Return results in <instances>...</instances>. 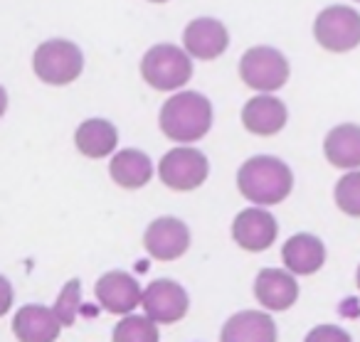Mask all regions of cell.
Listing matches in <instances>:
<instances>
[{
  "label": "cell",
  "mask_w": 360,
  "mask_h": 342,
  "mask_svg": "<svg viewBox=\"0 0 360 342\" xmlns=\"http://www.w3.org/2000/svg\"><path fill=\"white\" fill-rule=\"evenodd\" d=\"M212 101L200 91H175L158 114V126L163 136L173 143L191 145L205 138L212 129Z\"/></svg>",
  "instance_id": "obj_1"
},
{
  "label": "cell",
  "mask_w": 360,
  "mask_h": 342,
  "mask_svg": "<svg viewBox=\"0 0 360 342\" xmlns=\"http://www.w3.org/2000/svg\"><path fill=\"white\" fill-rule=\"evenodd\" d=\"M237 188L247 202L271 207L291 195L294 173L276 155H255L237 170Z\"/></svg>",
  "instance_id": "obj_2"
},
{
  "label": "cell",
  "mask_w": 360,
  "mask_h": 342,
  "mask_svg": "<svg viewBox=\"0 0 360 342\" xmlns=\"http://www.w3.org/2000/svg\"><path fill=\"white\" fill-rule=\"evenodd\" d=\"M141 77L155 91H180L193 77V57L186 47L160 42L143 55Z\"/></svg>",
  "instance_id": "obj_3"
},
{
  "label": "cell",
  "mask_w": 360,
  "mask_h": 342,
  "mask_svg": "<svg viewBox=\"0 0 360 342\" xmlns=\"http://www.w3.org/2000/svg\"><path fill=\"white\" fill-rule=\"evenodd\" d=\"M32 70L40 81L50 86H67L77 81L84 72V55L79 45L62 37H52L37 45L32 55Z\"/></svg>",
  "instance_id": "obj_4"
},
{
  "label": "cell",
  "mask_w": 360,
  "mask_h": 342,
  "mask_svg": "<svg viewBox=\"0 0 360 342\" xmlns=\"http://www.w3.org/2000/svg\"><path fill=\"white\" fill-rule=\"evenodd\" d=\"M291 67L286 57L274 47H252L240 60V77L250 89L259 94H274L289 81Z\"/></svg>",
  "instance_id": "obj_5"
},
{
  "label": "cell",
  "mask_w": 360,
  "mask_h": 342,
  "mask_svg": "<svg viewBox=\"0 0 360 342\" xmlns=\"http://www.w3.org/2000/svg\"><path fill=\"white\" fill-rule=\"evenodd\" d=\"M210 175V163L205 153L198 148L180 143L178 148L168 150L158 163V178L168 190L175 192H191L198 190Z\"/></svg>",
  "instance_id": "obj_6"
},
{
  "label": "cell",
  "mask_w": 360,
  "mask_h": 342,
  "mask_svg": "<svg viewBox=\"0 0 360 342\" xmlns=\"http://www.w3.org/2000/svg\"><path fill=\"white\" fill-rule=\"evenodd\" d=\"M314 37L326 52L343 55L360 45V13L348 6H330L319 13Z\"/></svg>",
  "instance_id": "obj_7"
},
{
  "label": "cell",
  "mask_w": 360,
  "mask_h": 342,
  "mask_svg": "<svg viewBox=\"0 0 360 342\" xmlns=\"http://www.w3.org/2000/svg\"><path fill=\"white\" fill-rule=\"evenodd\" d=\"M141 308L148 317H153L158 325H173V322L183 320L191 308V298H188L186 288L178 281L170 278H158V281L148 283L143 288V301Z\"/></svg>",
  "instance_id": "obj_8"
},
{
  "label": "cell",
  "mask_w": 360,
  "mask_h": 342,
  "mask_svg": "<svg viewBox=\"0 0 360 342\" xmlns=\"http://www.w3.org/2000/svg\"><path fill=\"white\" fill-rule=\"evenodd\" d=\"M279 234V224L276 217L262 204H252V207L242 209L232 222V239L240 249L252 254L266 251L271 244L276 242Z\"/></svg>",
  "instance_id": "obj_9"
},
{
  "label": "cell",
  "mask_w": 360,
  "mask_h": 342,
  "mask_svg": "<svg viewBox=\"0 0 360 342\" xmlns=\"http://www.w3.org/2000/svg\"><path fill=\"white\" fill-rule=\"evenodd\" d=\"M94 301L101 310L111 315H129L143 301V288L131 273L126 271H109L96 281Z\"/></svg>",
  "instance_id": "obj_10"
},
{
  "label": "cell",
  "mask_w": 360,
  "mask_h": 342,
  "mask_svg": "<svg viewBox=\"0 0 360 342\" xmlns=\"http://www.w3.org/2000/svg\"><path fill=\"white\" fill-rule=\"evenodd\" d=\"M143 246L155 261H175L191 249V229L178 217H158L146 229Z\"/></svg>",
  "instance_id": "obj_11"
},
{
  "label": "cell",
  "mask_w": 360,
  "mask_h": 342,
  "mask_svg": "<svg viewBox=\"0 0 360 342\" xmlns=\"http://www.w3.org/2000/svg\"><path fill=\"white\" fill-rule=\"evenodd\" d=\"M183 47L193 60L212 62L230 47V32L217 18H195L183 32Z\"/></svg>",
  "instance_id": "obj_12"
},
{
  "label": "cell",
  "mask_w": 360,
  "mask_h": 342,
  "mask_svg": "<svg viewBox=\"0 0 360 342\" xmlns=\"http://www.w3.org/2000/svg\"><path fill=\"white\" fill-rule=\"evenodd\" d=\"M255 298L264 310L281 313L289 310L296 301H299V283H296V273L289 268H262L255 278Z\"/></svg>",
  "instance_id": "obj_13"
},
{
  "label": "cell",
  "mask_w": 360,
  "mask_h": 342,
  "mask_svg": "<svg viewBox=\"0 0 360 342\" xmlns=\"http://www.w3.org/2000/svg\"><path fill=\"white\" fill-rule=\"evenodd\" d=\"M62 327L65 325L57 317L55 308L37 305V303L22 305L13 317V332L22 342H52L60 337Z\"/></svg>",
  "instance_id": "obj_14"
},
{
  "label": "cell",
  "mask_w": 360,
  "mask_h": 342,
  "mask_svg": "<svg viewBox=\"0 0 360 342\" xmlns=\"http://www.w3.org/2000/svg\"><path fill=\"white\" fill-rule=\"evenodd\" d=\"M289 121L284 101L276 99L274 94H259L250 99L242 109V126L252 136H276Z\"/></svg>",
  "instance_id": "obj_15"
},
{
  "label": "cell",
  "mask_w": 360,
  "mask_h": 342,
  "mask_svg": "<svg viewBox=\"0 0 360 342\" xmlns=\"http://www.w3.org/2000/svg\"><path fill=\"white\" fill-rule=\"evenodd\" d=\"M222 342H274L279 340V330L269 313L242 310L232 315L222 325Z\"/></svg>",
  "instance_id": "obj_16"
},
{
  "label": "cell",
  "mask_w": 360,
  "mask_h": 342,
  "mask_svg": "<svg viewBox=\"0 0 360 342\" xmlns=\"http://www.w3.org/2000/svg\"><path fill=\"white\" fill-rule=\"evenodd\" d=\"M281 261L296 276H311L326 263V246L314 234H296L281 246Z\"/></svg>",
  "instance_id": "obj_17"
},
{
  "label": "cell",
  "mask_w": 360,
  "mask_h": 342,
  "mask_svg": "<svg viewBox=\"0 0 360 342\" xmlns=\"http://www.w3.org/2000/svg\"><path fill=\"white\" fill-rule=\"evenodd\" d=\"M109 175L119 188L124 190H141L153 178V160L136 148H124L111 155Z\"/></svg>",
  "instance_id": "obj_18"
},
{
  "label": "cell",
  "mask_w": 360,
  "mask_h": 342,
  "mask_svg": "<svg viewBox=\"0 0 360 342\" xmlns=\"http://www.w3.org/2000/svg\"><path fill=\"white\" fill-rule=\"evenodd\" d=\"M75 145L84 158L99 160L116 153L119 145V131L106 119H86L75 131Z\"/></svg>",
  "instance_id": "obj_19"
},
{
  "label": "cell",
  "mask_w": 360,
  "mask_h": 342,
  "mask_svg": "<svg viewBox=\"0 0 360 342\" xmlns=\"http://www.w3.org/2000/svg\"><path fill=\"white\" fill-rule=\"evenodd\" d=\"M323 155L338 170L360 168V126L340 124L328 131L323 140Z\"/></svg>",
  "instance_id": "obj_20"
},
{
  "label": "cell",
  "mask_w": 360,
  "mask_h": 342,
  "mask_svg": "<svg viewBox=\"0 0 360 342\" xmlns=\"http://www.w3.org/2000/svg\"><path fill=\"white\" fill-rule=\"evenodd\" d=\"M114 342H158L160 332H158V322L153 317L143 315H124V320L114 327Z\"/></svg>",
  "instance_id": "obj_21"
},
{
  "label": "cell",
  "mask_w": 360,
  "mask_h": 342,
  "mask_svg": "<svg viewBox=\"0 0 360 342\" xmlns=\"http://www.w3.org/2000/svg\"><path fill=\"white\" fill-rule=\"evenodd\" d=\"M335 207L348 217H360V168L345 170L343 178L333 188Z\"/></svg>",
  "instance_id": "obj_22"
},
{
  "label": "cell",
  "mask_w": 360,
  "mask_h": 342,
  "mask_svg": "<svg viewBox=\"0 0 360 342\" xmlns=\"http://www.w3.org/2000/svg\"><path fill=\"white\" fill-rule=\"evenodd\" d=\"M55 313L60 317V322L65 327H72L79 317V308H82V283L79 278H72L62 286L60 296L55 301Z\"/></svg>",
  "instance_id": "obj_23"
},
{
  "label": "cell",
  "mask_w": 360,
  "mask_h": 342,
  "mask_svg": "<svg viewBox=\"0 0 360 342\" xmlns=\"http://www.w3.org/2000/svg\"><path fill=\"white\" fill-rule=\"evenodd\" d=\"M319 340H328V342H348V332L340 330L335 325H321V327H314V330L306 335V342H319Z\"/></svg>",
  "instance_id": "obj_24"
},
{
  "label": "cell",
  "mask_w": 360,
  "mask_h": 342,
  "mask_svg": "<svg viewBox=\"0 0 360 342\" xmlns=\"http://www.w3.org/2000/svg\"><path fill=\"white\" fill-rule=\"evenodd\" d=\"M0 286H3V305H0V313H8L11 310V303H13V286L6 276L0 278Z\"/></svg>",
  "instance_id": "obj_25"
},
{
  "label": "cell",
  "mask_w": 360,
  "mask_h": 342,
  "mask_svg": "<svg viewBox=\"0 0 360 342\" xmlns=\"http://www.w3.org/2000/svg\"><path fill=\"white\" fill-rule=\"evenodd\" d=\"M355 283H358V291H360V266H358V271H355Z\"/></svg>",
  "instance_id": "obj_26"
},
{
  "label": "cell",
  "mask_w": 360,
  "mask_h": 342,
  "mask_svg": "<svg viewBox=\"0 0 360 342\" xmlns=\"http://www.w3.org/2000/svg\"><path fill=\"white\" fill-rule=\"evenodd\" d=\"M148 3H168V0H148Z\"/></svg>",
  "instance_id": "obj_27"
},
{
  "label": "cell",
  "mask_w": 360,
  "mask_h": 342,
  "mask_svg": "<svg viewBox=\"0 0 360 342\" xmlns=\"http://www.w3.org/2000/svg\"><path fill=\"white\" fill-rule=\"evenodd\" d=\"M355 3H360V0H355Z\"/></svg>",
  "instance_id": "obj_28"
}]
</instances>
